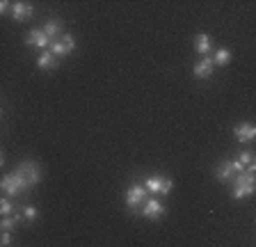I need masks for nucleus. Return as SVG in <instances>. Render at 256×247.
Listing matches in <instances>:
<instances>
[{"label": "nucleus", "instance_id": "nucleus-5", "mask_svg": "<svg viewBox=\"0 0 256 247\" xmlns=\"http://www.w3.org/2000/svg\"><path fill=\"white\" fill-rule=\"evenodd\" d=\"M144 188L149 190L151 194H170L174 183H172V178L162 176V174H154V176H149L144 181Z\"/></svg>", "mask_w": 256, "mask_h": 247}, {"label": "nucleus", "instance_id": "nucleus-19", "mask_svg": "<svg viewBox=\"0 0 256 247\" xmlns=\"http://www.w3.org/2000/svg\"><path fill=\"white\" fill-rule=\"evenodd\" d=\"M21 213H23V218H26L28 222H34V220H37V218H39V210L34 208V206H30V204H28V206H23V208H21Z\"/></svg>", "mask_w": 256, "mask_h": 247}, {"label": "nucleus", "instance_id": "nucleus-1", "mask_svg": "<svg viewBox=\"0 0 256 247\" xmlns=\"http://www.w3.org/2000/svg\"><path fill=\"white\" fill-rule=\"evenodd\" d=\"M12 174L16 176V181L21 183L23 192H26V190H30V188H34V186L42 181V167H39L34 160H23Z\"/></svg>", "mask_w": 256, "mask_h": 247}, {"label": "nucleus", "instance_id": "nucleus-12", "mask_svg": "<svg viewBox=\"0 0 256 247\" xmlns=\"http://www.w3.org/2000/svg\"><path fill=\"white\" fill-rule=\"evenodd\" d=\"M37 66H39L42 71H53V69H58V58L50 53V48H48V50H42V53H39Z\"/></svg>", "mask_w": 256, "mask_h": 247}, {"label": "nucleus", "instance_id": "nucleus-7", "mask_svg": "<svg viewBox=\"0 0 256 247\" xmlns=\"http://www.w3.org/2000/svg\"><path fill=\"white\" fill-rule=\"evenodd\" d=\"M76 50V39L71 37V34H62V39L60 42H53L50 44V53L55 55V58H62V55H69Z\"/></svg>", "mask_w": 256, "mask_h": 247}, {"label": "nucleus", "instance_id": "nucleus-13", "mask_svg": "<svg viewBox=\"0 0 256 247\" xmlns=\"http://www.w3.org/2000/svg\"><path fill=\"white\" fill-rule=\"evenodd\" d=\"M0 186H2V190H5V192L10 194V197H18V194L23 192L21 183L16 181V176H14V174H7V176L2 178V183H0Z\"/></svg>", "mask_w": 256, "mask_h": 247}, {"label": "nucleus", "instance_id": "nucleus-2", "mask_svg": "<svg viewBox=\"0 0 256 247\" xmlns=\"http://www.w3.org/2000/svg\"><path fill=\"white\" fill-rule=\"evenodd\" d=\"M254 192H256V174L245 172L234 178V192H231L234 199H247Z\"/></svg>", "mask_w": 256, "mask_h": 247}, {"label": "nucleus", "instance_id": "nucleus-4", "mask_svg": "<svg viewBox=\"0 0 256 247\" xmlns=\"http://www.w3.org/2000/svg\"><path fill=\"white\" fill-rule=\"evenodd\" d=\"M238 174H245V165L236 158V160H224L222 165H218L215 170V178L218 181H234Z\"/></svg>", "mask_w": 256, "mask_h": 247}, {"label": "nucleus", "instance_id": "nucleus-8", "mask_svg": "<svg viewBox=\"0 0 256 247\" xmlns=\"http://www.w3.org/2000/svg\"><path fill=\"white\" fill-rule=\"evenodd\" d=\"M140 213H142L146 220H158V218H162V213H165V204H162L160 199L151 197V199H146V204L142 206Z\"/></svg>", "mask_w": 256, "mask_h": 247}, {"label": "nucleus", "instance_id": "nucleus-14", "mask_svg": "<svg viewBox=\"0 0 256 247\" xmlns=\"http://www.w3.org/2000/svg\"><path fill=\"white\" fill-rule=\"evenodd\" d=\"M210 48H213V44H210V37H208L206 32H199L197 37H194V50H197L202 58H208Z\"/></svg>", "mask_w": 256, "mask_h": 247}, {"label": "nucleus", "instance_id": "nucleus-11", "mask_svg": "<svg viewBox=\"0 0 256 247\" xmlns=\"http://www.w3.org/2000/svg\"><path fill=\"white\" fill-rule=\"evenodd\" d=\"M213 69H215L213 58H202L197 64L192 66V74H194V78H210Z\"/></svg>", "mask_w": 256, "mask_h": 247}, {"label": "nucleus", "instance_id": "nucleus-9", "mask_svg": "<svg viewBox=\"0 0 256 247\" xmlns=\"http://www.w3.org/2000/svg\"><path fill=\"white\" fill-rule=\"evenodd\" d=\"M234 135H236V140H238V142H252V140H256V124H252V122L238 124V126L234 128Z\"/></svg>", "mask_w": 256, "mask_h": 247}, {"label": "nucleus", "instance_id": "nucleus-16", "mask_svg": "<svg viewBox=\"0 0 256 247\" xmlns=\"http://www.w3.org/2000/svg\"><path fill=\"white\" fill-rule=\"evenodd\" d=\"M213 62H215V66H226L231 62V53L226 48H220V50H215V55H213Z\"/></svg>", "mask_w": 256, "mask_h": 247}, {"label": "nucleus", "instance_id": "nucleus-22", "mask_svg": "<svg viewBox=\"0 0 256 247\" xmlns=\"http://www.w3.org/2000/svg\"><path fill=\"white\" fill-rule=\"evenodd\" d=\"M12 242V234L10 231H2V247H7Z\"/></svg>", "mask_w": 256, "mask_h": 247}, {"label": "nucleus", "instance_id": "nucleus-10", "mask_svg": "<svg viewBox=\"0 0 256 247\" xmlns=\"http://www.w3.org/2000/svg\"><path fill=\"white\" fill-rule=\"evenodd\" d=\"M32 14H34V10H32L30 2H12V14L10 16L14 18V21L23 23V21H28V18H32Z\"/></svg>", "mask_w": 256, "mask_h": 247}, {"label": "nucleus", "instance_id": "nucleus-18", "mask_svg": "<svg viewBox=\"0 0 256 247\" xmlns=\"http://www.w3.org/2000/svg\"><path fill=\"white\" fill-rule=\"evenodd\" d=\"M12 210H14L12 199L10 197H2V199H0V213H2V218H7V215H14Z\"/></svg>", "mask_w": 256, "mask_h": 247}, {"label": "nucleus", "instance_id": "nucleus-15", "mask_svg": "<svg viewBox=\"0 0 256 247\" xmlns=\"http://www.w3.org/2000/svg\"><path fill=\"white\" fill-rule=\"evenodd\" d=\"M44 32L48 34L50 42H58V34L62 32V23L55 21V18H50V21H46V26H44Z\"/></svg>", "mask_w": 256, "mask_h": 247}, {"label": "nucleus", "instance_id": "nucleus-17", "mask_svg": "<svg viewBox=\"0 0 256 247\" xmlns=\"http://www.w3.org/2000/svg\"><path fill=\"white\" fill-rule=\"evenodd\" d=\"M23 218V213H14V215H7V218H2V231H12L16 226V222Z\"/></svg>", "mask_w": 256, "mask_h": 247}, {"label": "nucleus", "instance_id": "nucleus-3", "mask_svg": "<svg viewBox=\"0 0 256 247\" xmlns=\"http://www.w3.org/2000/svg\"><path fill=\"white\" fill-rule=\"evenodd\" d=\"M146 199H149V190L144 188V183H135V186H130V188L126 190V197H124V202H126V206L130 210H142V206L146 204Z\"/></svg>", "mask_w": 256, "mask_h": 247}, {"label": "nucleus", "instance_id": "nucleus-23", "mask_svg": "<svg viewBox=\"0 0 256 247\" xmlns=\"http://www.w3.org/2000/svg\"><path fill=\"white\" fill-rule=\"evenodd\" d=\"M247 172H250V174H256V158L250 162V165H247Z\"/></svg>", "mask_w": 256, "mask_h": 247}, {"label": "nucleus", "instance_id": "nucleus-6", "mask_svg": "<svg viewBox=\"0 0 256 247\" xmlns=\"http://www.w3.org/2000/svg\"><path fill=\"white\" fill-rule=\"evenodd\" d=\"M26 44H28V46H32V48L48 50L53 42H50V39H48V34L44 32V28H32V30H28V34H26Z\"/></svg>", "mask_w": 256, "mask_h": 247}, {"label": "nucleus", "instance_id": "nucleus-20", "mask_svg": "<svg viewBox=\"0 0 256 247\" xmlns=\"http://www.w3.org/2000/svg\"><path fill=\"white\" fill-rule=\"evenodd\" d=\"M254 154H252V151H240V154H238V160L240 162H242V165H245V172H247V165H250V162L252 160H254Z\"/></svg>", "mask_w": 256, "mask_h": 247}, {"label": "nucleus", "instance_id": "nucleus-21", "mask_svg": "<svg viewBox=\"0 0 256 247\" xmlns=\"http://www.w3.org/2000/svg\"><path fill=\"white\" fill-rule=\"evenodd\" d=\"M0 12H2V14H12V2L2 0V2H0Z\"/></svg>", "mask_w": 256, "mask_h": 247}]
</instances>
